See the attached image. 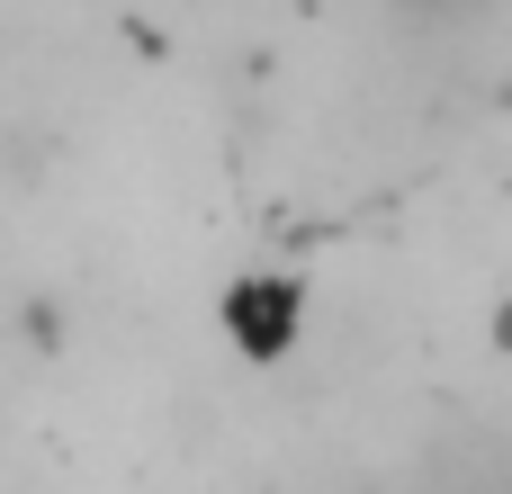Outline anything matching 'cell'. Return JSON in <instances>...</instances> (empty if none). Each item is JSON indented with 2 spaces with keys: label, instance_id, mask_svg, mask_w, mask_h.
<instances>
[{
  "label": "cell",
  "instance_id": "1",
  "mask_svg": "<svg viewBox=\"0 0 512 494\" xmlns=\"http://www.w3.org/2000/svg\"><path fill=\"white\" fill-rule=\"evenodd\" d=\"M216 333H225V351H234L243 369H279V360H297V342H306V288H297L288 270H243V279L216 297Z\"/></svg>",
  "mask_w": 512,
  "mask_h": 494
},
{
  "label": "cell",
  "instance_id": "2",
  "mask_svg": "<svg viewBox=\"0 0 512 494\" xmlns=\"http://www.w3.org/2000/svg\"><path fill=\"white\" fill-rule=\"evenodd\" d=\"M396 18H414V27H477L495 0H387Z\"/></svg>",
  "mask_w": 512,
  "mask_h": 494
}]
</instances>
